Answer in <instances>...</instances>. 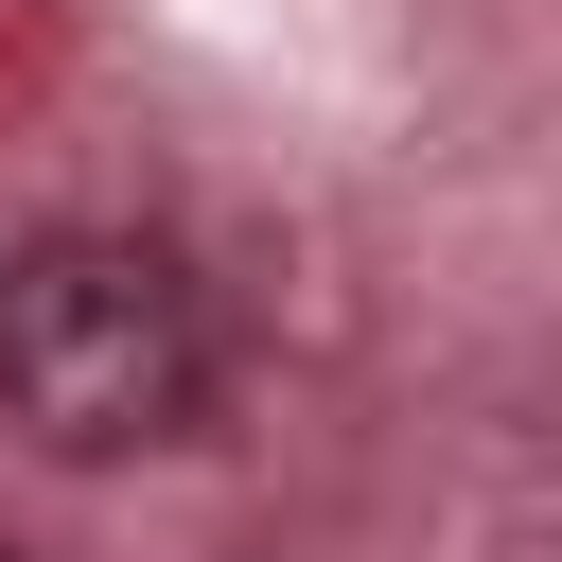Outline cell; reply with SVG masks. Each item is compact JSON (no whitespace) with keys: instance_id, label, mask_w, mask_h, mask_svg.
<instances>
[{"instance_id":"obj_1","label":"cell","mask_w":562,"mask_h":562,"mask_svg":"<svg viewBox=\"0 0 562 562\" xmlns=\"http://www.w3.org/2000/svg\"><path fill=\"white\" fill-rule=\"evenodd\" d=\"M193 404H211V316L158 246H123V228L0 246V422L35 457H140Z\"/></svg>"},{"instance_id":"obj_2","label":"cell","mask_w":562,"mask_h":562,"mask_svg":"<svg viewBox=\"0 0 562 562\" xmlns=\"http://www.w3.org/2000/svg\"><path fill=\"white\" fill-rule=\"evenodd\" d=\"M0 562H18V544H0Z\"/></svg>"}]
</instances>
